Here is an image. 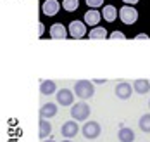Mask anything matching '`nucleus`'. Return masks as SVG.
<instances>
[{
    "label": "nucleus",
    "mask_w": 150,
    "mask_h": 142,
    "mask_svg": "<svg viewBox=\"0 0 150 142\" xmlns=\"http://www.w3.org/2000/svg\"><path fill=\"white\" fill-rule=\"evenodd\" d=\"M74 94L79 97V99H91L93 94H95V87H93V81L90 80H79L74 83Z\"/></svg>",
    "instance_id": "f257e3e1"
},
{
    "label": "nucleus",
    "mask_w": 150,
    "mask_h": 142,
    "mask_svg": "<svg viewBox=\"0 0 150 142\" xmlns=\"http://www.w3.org/2000/svg\"><path fill=\"white\" fill-rule=\"evenodd\" d=\"M90 113H91L90 106L85 101H79V102H76V104L71 106V116L76 121H86L88 116H90Z\"/></svg>",
    "instance_id": "f03ea898"
},
{
    "label": "nucleus",
    "mask_w": 150,
    "mask_h": 142,
    "mask_svg": "<svg viewBox=\"0 0 150 142\" xmlns=\"http://www.w3.org/2000/svg\"><path fill=\"white\" fill-rule=\"evenodd\" d=\"M81 132H83V135H85V139H88V141H95L100 133H102V126L98 125L97 121H86L83 128H81Z\"/></svg>",
    "instance_id": "7ed1b4c3"
},
{
    "label": "nucleus",
    "mask_w": 150,
    "mask_h": 142,
    "mask_svg": "<svg viewBox=\"0 0 150 142\" xmlns=\"http://www.w3.org/2000/svg\"><path fill=\"white\" fill-rule=\"evenodd\" d=\"M57 104L59 106H73L74 104V92L69 88H60L57 90Z\"/></svg>",
    "instance_id": "20e7f679"
},
{
    "label": "nucleus",
    "mask_w": 150,
    "mask_h": 142,
    "mask_svg": "<svg viewBox=\"0 0 150 142\" xmlns=\"http://www.w3.org/2000/svg\"><path fill=\"white\" fill-rule=\"evenodd\" d=\"M119 17H121V21H122L124 24H133L136 19H138V12H136L133 7L124 5V7L119 9Z\"/></svg>",
    "instance_id": "39448f33"
},
{
    "label": "nucleus",
    "mask_w": 150,
    "mask_h": 142,
    "mask_svg": "<svg viewBox=\"0 0 150 142\" xmlns=\"http://www.w3.org/2000/svg\"><path fill=\"white\" fill-rule=\"evenodd\" d=\"M78 123H76V120H71V121H66L64 125L60 126V133H62V137L64 139H73L76 137V133H78Z\"/></svg>",
    "instance_id": "423d86ee"
},
{
    "label": "nucleus",
    "mask_w": 150,
    "mask_h": 142,
    "mask_svg": "<svg viewBox=\"0 0 150 142\" xmlns=\"http://www.w3.org/2000/svg\"><path fill=\"white\" fill-rule=\"evenodd\" d=\"M69 35L73 36V38H83L85 35H86V28H85V23H81V21H73L71 24H69Z\"/></svg>",
    "instance_id": "0eeeda50"
},
{
    "label": "nucleus",
    "mask_w": 150,
    "mask_h": 142,
    "mask_svg": "<svg viewBox=\"0 0 150 142\" xmlns=\"http://www.w3.org/2000/svg\"><path fill=\"white\" fill-rule=\"evenodd\" d=\"M133 90H135V88H131V85H129V83H126V81H121V83L116 85V95L119 97L121 101L129 99L131 94H133Z\"/></svg>",
    "instance_id": "6e6552de"
},
{
    "label": "nucleus",
    "mask_w": 150,
    "mask_h": 142,
    "mask_svg": "<svg viewBox=\"0 0 150 142\" xmlns=\"http://www.w3.org/2000/svg\"><path fill=\"white\" fill-rule=\"evenodd\" d=\"M59 9H60V4L57 0H45L43 5H42V12L45 16H55L59 12Z\"/></svg>",
    "instance_id": "1a4fd4ad"
},
{
    "label": "nucleus",
    "mask_w": 150,
    "mask_h": 142,
    "mask_svg": "<svg viewBox=\"0 0 150 142\" xmlns=\"http://www.w3.org/2000/svg\"><path fill=\"white\" fill-rule=\"evenodd\" d=\"M50 36L54 40H64L67 36V31H66V26L62 23H55L50 26Z\"/></svg>",
    "instance_id": "9d476101"
},
{
    "label": "nucleus",
    "mask_w": 150,
    "mask_h": 142,
    "mask_svg": "<svg viewBox=\"0 0 150 142\" xmlns=\"http://www.w3.org/2000/svg\"><path fill=\"white\" fill-rule=\"evenodd\" d=\"M100 17H102V12H98L97 9H90L85 12V23L90 26H97L100 23Z\"/></svg>",
    "instance_id": "9b49d317"
},
{
    "label": "nucleus",
    "mask_w": 150,
    "mask_h": 142,
    "mask_svg": "<svg viewBox=\"0 0 150 142\" xmlns=\"http://www.w3.org/2000/svg\"><path fill=\"white\" fill-rule=\"evenodd\" d=\"M117 139H119V142H135V132L128 126L121 125L119 132H117Z\"/></svg>",
    "instance_id": "f8f14e48"
},
{
    "label": "nucleus",
    "mask_w": 150,
    "mask_h": 142,
    "mask_svg": "<svg viewBox=\"0 0 150 142\" xmlns=\"http://www.w3.org/2000/svg\"><path fill=\"white\" fill-rule=\"evenodd\" d=\"M55 114H57V104H54V102L43 104L42 109H40V116H42V118H47V120L54 118Z\"/></svg>",
    "instance_id": "ddd939ff"
},
{
    "label": "nucleus",
    "mask_w": 150,
    "mask_h": 142,
    "mask_svg": "<svg viewBox=\"0 0 150 142\" xmlns=\"http://www.w3.org/2000/svg\"><path fill=\"white\" fill-rule=\"evenodd\" d=\"M55 88H57V85L52 80H43L40 83V92H42V95H52L55 92Z\"/></svg>",
    "instance_id": "4468645a"
},
{
    "label": "nucleus",
    "mask_w": 150,
    "mask_h": 142,
    "mask_svg": "<svg viewBox=\"0 0 150 142\" xmlns=\"http://www.w3.org/2000/svg\"><path fill=\"white\" fill-rule=\"evenodd\" d=\"M50 133H52V125H50V121L47 120V118H42L40 120V139H47V137H50Z\"/></svg>",
    "instance_id": "2eb2a0df"
},
{
    "label": "nucleus",
    "mask_w": 150,
    "mask_h": 142,
    "mask_svg": "<svg viewBox=\"0 0 150 142\" xmlns=\"http://www.w3.org/2000/svg\"><path fill=\"white\" fill-rule=\"evenodd\" d=\"M104 19L107 23H114L116 21V17H117V11H116V7L114 5H105L104 7Z\"/></svg>",
    "instance_id": "dca6fc26"
},
{
    "label": "nucleus",
    "mask_w": 150,
    "mask_h": 142,
    "mask_svg": "<svg viewBox=\"0 0 150 142\" xmlns=\"http://www.w3.org/2000/svg\"><path fill=\"white\" fill-rule=\"evenodd\" d=\"M133 88L138 94H147L150 90V81L149 80H136L135 83H133Z\"/></svg>",
    "instance_id": "f3484780"
},
{
    "label": "nucleus",
    "mask_w": 150,
    "mask_h": 142,
    "mask_svg": "<svg viewBox=\"0 0 150 142\" xmlns=\"http://www.w3.org/2000/svg\"><path fill=\"white\" fill-rule=\"evenodd\" d=\"M107 38V30L105 28H93L90 31V40H104Z\"/></svg>",
    "instance_id": "a211bd4d"
},
{
    "label": "nucleus",
    "mask_w": 150,
    "mask_h": 142,
    "mask_svg": "<svg viewBox=\"0 0 150 142\" xmlns=\"http://www.w3.org/2000/svg\"><path fill=\"white\" fill-rule=\"evenodd\" d=\"M138 126H140V130H142V132H145V133H150V113L143 114V116L140 118V121H138Z\"/></svg>",
    "instance_id": "6ab92c4d"
},
{
    "label": "nucleus",
    "mask_w": 150,
    "mask_h": 142,
    "mask_svg": "<svg viewBox=\"0 0 150 142\" xmlns=\"http://www.w3.org/2000/svg\"><path fill=\"white\" fill-rule=\"evenodd\" d=\"M62 7H64V11H67V12H73V11H76V9L79 7V0H64V2H62Z\"/></svg>",
    "instance_id": "aec40b11"
},
{
    "label": "nucleus",
    "mask_w": 150,
    "mask_h": 142,
    "mask_svg": "<svg viewBox=\"0 0 150 142\" xmlns=\"http://www.w3.org/2000/svg\"><path fill=\"white\" fill-rule=\"evenodd\" d=\"M86 5L91 7V9H97V7L104 5V0H86Z\"/></svg>",
    "instance_id": "412c9836"
},
{
    "label": "nucleus",
    "mask_w": 150,
    "mask_h": 142,
    "mask_svg": "<svg viewBox=\"0 0 150 142\" xmlns=\"http://www.w3.org/2000/svg\"><path fill=\"white\" fill-rule=\"evenodd\" d=\"M109 36H110L112 40H116V38H119V40H124V38H126V35H124V33H121V31H114V33H110Z\"/></svg>",
    "instance_id": "4be33fe9"
},
{
    "label": "nucleus",
    "mask_w": 150,
    "mask_h": 142,
    "mask_svg": "<svg viewBox=\"0 0 150 142\" xmlns=\"http://www.w3.org/2000/svg\"><path fill=\"white\" fill-rule=\"evenodd\" d=\"M124 4H128V5H133V4H136V2H140V0H122Z\"/></svg>",
    "instance_id": "5701e85b"
},
{
    "label": "nucleus",
    "mask_w": 150,
    "mask_h": 142,
    "mask_svg": "<svg viewBox=\"0 0 150 142\" xmlns=\"http://www.w3.org/2000/svg\"><path fill=\"white\" fill-rule=\"evenodd\" d=\"M140 38H149V35H145V33H142V35H138V36H136V40H140Z\"/></svg>",
    "instance_id": "b1692460"
},
{
    "label": "nucleus",
    "mask_w": 150,
    "mask_h": 142,
    "mask_svg": "<svg viewBox=\"0 0 150 142\" xmlns=\"http://www.w3.org/2000/svg\"><path fill=\"white\" fill-rule=\"evenodd\" d=\"M42 142H55V141H54V139H50V137H48V139H43V141H42Z\"/></svg>",
    "instance_id": "393cba45"
},
{
    "label": "nucleus",
    "mask_w": 150,
    "mask_h": 142,
    "mask_svg": "<svg viewBox=\"0 0 150 142\" xmlns=\"http://www.w3.org/2000/svg\"><path fill=\"white\" fill-rule=\"evenodd\" d=\"M62 142H73V141H69V139H66V141H62Z\"/></svg>",
    "instance_id": "a878e982"
},
{
    "label": "nucleus",
    "mask_w": 150,
    "mask_h": 142,
    "mask_svg": "<svg viewBox=\"0 0 150 142\" xmlns=\"http://www.w3.org/2000/svg\"><path fill=\"white\" fill-rule=\"evenodd\" d=\"M149 108H150V102H149Z\"/></svg>",
    "instance_id": "bb28decb"
}]
</instances>
